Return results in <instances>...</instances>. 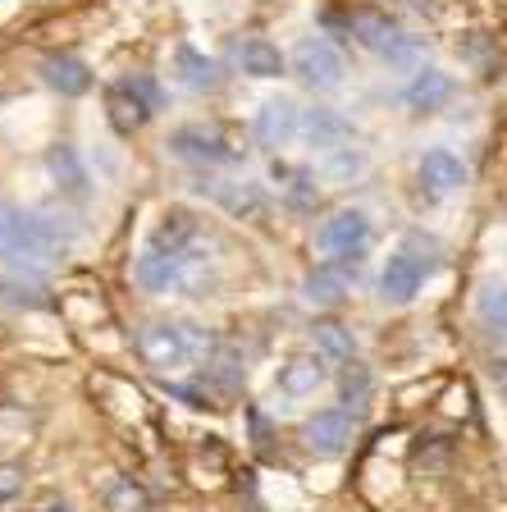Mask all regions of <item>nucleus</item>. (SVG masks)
Instances as JSON below:
<instances>
[{"label":"nucleus","instance_id":"14","mask_svg":"<svg viewBox=\"0 0 507 512\" xmlns=\"http://www.w3.org/2000/svg\"><path fill=\"white\" fill-rule=\"evenodd\" d=\"M302 138L320 151H334V147H348L357 138V128H352V119L338 115V110L316 106V110H302Z\"/></svg>","mask_w":507,"mask_h":512},{"label":"nucleus","instance_id":"19","mask_svg":"<svg viewBox=\"0 0 507 512\" xmlns=\"http://www.w3.org/2000/svg\"><path fill=\"white\" fill-rule=\"evenodd\" d=\"M238 64H243L247 78H279L284 74V55H279L275 42H265V37H247L238 46Z\"/></svg>","mask_w":507,"mask_h":512},{"label":"nucleus","instance_id":"20","mask_svg":"<svg viewBox=\"0 0 507 512\" xmlns=\"http://www.w3.org/2000/svg\"><path fill=\"white\" fill-rule=\"evenodd\" d=\"M46 165H51V179L60 192H69V197H87V170L83 160H78L74 147H55L51 156H46Z\"/></svg>","mask_w":507,"mask_h":512},{"label":"nucleus","instance_id":"17","mask_svg":"<svg viewBox=\"0 0 507 512\" xmlns=\"http://www.w3.org/2000/svg\"><path fill=\"white\" fill-rule=\"evenodd\" d=\"M174 78H179L183 87H192V92H211V87L220 83V64H215L211 55H201L197 46H179V51H174Z\"/></svg>","mask_w":507,"mask_h":512},{"label":"nucleus","instance_id":"15","mask_svg":"<svg viewBox=\"0 0 507 512\" xmlns=\"http://www.w3.org/2000/svg\"><path fill=\"white\" fill-rule=\"evenodd\" d=\"M211 197L224 206V211L233 215V220H256V215H265V188L261 183H238V179H229V183H215L211 188Z\"/></svg>","mask_w":507,"mask_h":512},{"label":"nucleus","instance_id":"13","mask_svg":"<svg viewBox=\"0 0 507 512\" xmlns=\"http://www.w3.org/2000/svg\"><path fill=\"white\" fill-rule=\"evenodd\" d=\"M325 380H329V357H320V352H302V357H288L279 366V394L284 398H311Z\"/></svg>","mask_w":507,"mask_h":512},{"label":"nucleus","instance_id":"22","mask_svg":"<svg viewBox=\"0 0 507 512\" xmlns=\"http://www.w3.org/2000/svg\"><path fill=\"white\" fill-rule=\"evenodd\" d=\"M476 311H480V320H485L489 330H498V334H507V284H485L476 293Z\"/></svg>","mask_w":507,"mask_h":512},{"label":"nucleus","instance_id":"25","mask_svg":"<svg viewBox=\"0 0 507 512\" xmlns=\"http://www.w3.org/2000/svg\"><path fill=\"white\" fill-rule=\"evenodd\" d=\"M343 403L352 407V416L366 412V403H370V375H366V366L352 362V371L343 375Z\"/></svg>","mask_w":507,"mask_h":512},{"label":"nucleus","instance_id":"23","mask_svg":"<svg viewBox=\"0 0 507 512\" xmlns=\"http://www.w3.org/2000/svg\"><path fill=\"white\" fill-rule=\"evenodd\" d=\"M325 179H352V174L366 170V151H352V147H334L325 151Z\"/></svg>","mask_w":507,"mask_h":512},{"label":"nucleus","instance_id":"9","mask_svg":"<svg viewBox=\"0 0 507 512\" xmlns=\"http://www.w3.org/2000/svg\"><path fill=\"white\" fill-rule=\"evenodd\" d=\"M370 238V215L348 206V211H334L325 224L316 229V247L325 256H357Z\"/></svg>","mask_w":507,"mask_h":512},{"label":"nucleus","instance_id":"3","mask_svg":"<svg viewBox=\"0 0 507 512\" xmlns=\"http://www.w3.org/2000/svg\"><path fill=\"white\" fill-rule=\"evenodd\" d=\"M343 23H348L352 37H357L366 51L380 55V60H389V64H416V37H407V32H402L384 10L357 5V10L343 14Z\"/></svg>","mask_w":507,"mask_h":512},{"label":"nucleus","instance_id":"10","mask_svg":"<svg viewBox=\"0 0 507 512\" xmlns=\"http://www.w3.org/2000/svg\"><path fill=\"white\" fill-rule=\"evenodd\" d=\"M352 421L348 412H316L302 421V444L316 453V458H338L343 448L352 444Z\"/></svg>","mask_w":507,"mask_h":512},{"label":"nucleus","instance_id":"18","mask_svg":"<svg viewBox=\"0 0 507 512\" xmlns=\"http://www.w3.org/2000/svg\"><path fill=\"white\" fill-rule=\"evenodd\" d=\"M42 78L55 87L60 96H78L92 87V74H87V64L74 60V55H51V60H42Z\"/></svg>","mask_w":507,"mask_h":512},{"label":"nucleus","instance_id":"7","mask_svg":"<svg viewBox=\"0 0 507 512\" xmlns=\"http://www.w3.org/2000/svg\"><path fill=\"white\" fill-rule=\"evenodd\" d=\"M357 270H361V252L357 256H329L325 266H316L307 279H302V298L311 307H338V302L352 293L357 284Z\"/></svg>","mask_w":507,"mask_h":512},{"label":"nucleus","instance_id":"6","mask_svg":"<svg viewBox=\"0 0 507 512\" xmlns=\"http://www.w3.org/2000/svg\"><path fill=\"white\" fill-rule=\"evenodd\" d=\"M293 74L307 87H316V92H334V87H343V78H348V60H343V51H338L334 42H325V37H302L293 51Z\"/></svg>","mask_w":507,"mask_h":512},{"label":"nucleus","instance_id":"16","mask_svg":"<svg viewBox=\"0 0 507 512\" xmlns=\"http://www.w3.org/2000/svg\"><path fill=\"white\" fill-rule=\"evenodd\" d=\"M448 96H453V78H448L444 69H421L412 83L402 87V106H412V110H439Z\"/></svg>","mask_w":507,"mask_h":512},{"label":"nucleus","instance_id":"24","mask_svg":"<svg viewBox=\"0 0 507 512\" xmlns=\"http://www.w3.org/2000/svg\"><path fill=\"white\" fill-rule=\"evenodd\" d=\"M275 179H279V188H284V197H288L293 206H311V202H316V183H311L302 170L275 165Z\"/></svg>","mask_w":507,"mask_h":512},{"label":"nucleus","instance_id":"2","mask_svg":"<svg viewBox=\"0 0 507 512\" xmlns=\"http://www.w3.org/2000/svg\"><path fill=\"white\" fill-rule=\"evenodd\" d=\"M55 252H60V243L46 234L42 215L0 202V256H5V261L37 270V266H46Z\"/></svg>","mask_w":507,"mask_h":512},{"label":"nucleus","instance_id":"11","mask_svg":"<svg viewBox=\"0 0 507 512\" xmlns=\"http://www.w3.org/2000/svg\"><path fill=\"white\" fill-rule=\"evenodd\" d=\"M252 133L261 147H284V142H293L297 133H302V110H297L288 96H270V101H261V110H256Z\"/></svg>","mask_w":507,"mask_h":512},{"label":"nucleus","instance_id":"5","mask_svg":"<svg viewBox=\"0 0 507 512\" xmlns=\"http://www.w3.org/2000/svg\"><path fill=\"white\" fill-rule=\"evenodd\" d=\"M169 151L179 160H192V165H238V160H243V147H238L233 133L220 124L174 128V133H169Z\"/></svg>","mask_w":507,"mask_h":512},{"label":"nucleus","instance_id":"12","mask_svg":"<svg viewBox=\"0 0 507 512\" xmlns=\"http://www.w3.org/2000/svg\"><path fill=\"white\" fill-rule=\"evenodd\" d=\"M416 179H421V188L430 197H448V192H457L466 183V165L448 147H430L421 156V165H416Z\"/></svg>","mask_w":507,"mask_h":512},{"label":"nucleus","instance_id":"1","mask_svg":"<svg viewBox=\"0 0 507 512\" xmlns=\"http://www.w3.org/2000/svg\"><path fill=\"white\" fill-rule=\"evenodd\" d=\"M201 348H206V334H201L197 325L151 320V325H142V334H138V352H142V362H147L151 371H160V375L188 371V366L201 357Z\"/></svg>","mask_w":507,"mask_h":512},{"label":"nucleus","instance_id":"4","mask_svg":"<svg viewBox=\"0 0 507 512\" xmlns=\"http://www.w3.org/2000/svg\"><path fill=\"white\" fill-rule=\"evenodd\" d=\"M160 106H165V92H160L156 78H147V74H128L106 92L110 124H115L119 133H138Z\"/></svg>","mask_w":507,"mask_h":512},{"label":"nucleus","instance_id":"8","mask_svg":"<svg viewBox=\"0 0 507 512\" xmlns=\"http://www.w3.org/2000/svg\"><path fill=\"white\" fill-rule=\"evenodd\" d=\"M430 270H434V256H416L412 247L393 252V256H389V266L380 270V298H384V302H393V307L412 302L416 293L425 288Z\"/></svg>","mask_w":507,"mask_h":512},{"label":"nucleus","instance_id":"21","mask_svg":"<svg viewBox=\"0 0 507 512\" xmlns=\"http://www.w3.org/2000/svg\"><path fill=\"white\" fill-rule=\"evenodd\" d=\"M311 334H316V352L320 357H329V362H352V357H357V334H352L348 325H338V320H320Z\"/></svg>","mask_w":507,"mask_h":512}]
</instances>
